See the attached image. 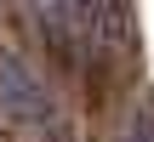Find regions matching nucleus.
<instances>
[{"mask_svg": "<svg viewBox=\"0 0 154 142\" xmlns=\"http://www.w3.org/2000/svg\"><path fill=\"white\" fill-rule=\"evenodd\" d=\"M0 131H6V142H69L63 108L51 102V91L29 68V57L11 46H0Z\"/></svg>", "mask_w": 154, "mask_h": 142, "instance_id": "f257e3e1", "label": "nucleus"}, {"mask_svg": "<svg viewBox=\"0 0 154 142\" xmlns=\"http://www.w3.org/2000/svg\"><path fill=\"white\" fill-rule=\"evenodd\" d=\"M120 142H154V108L131 114V120H126V131H120Z\"/></svg>", "mask_w": 154, "mask_h": 142, "instance_id": "20e7f679", "label": "nucleus"}, {"mask_svg": "<svg viewBox=\"0 0 154 142\" xmlns=\"http://www.w3.org/2000/svg\"><path fill=\"white\" fill-rule=\"evenodd\" d=\"M131 0H80L74 6V40L91 57H126L131 51Z\"/></svg>", "mask_w": 154, "mask_h": 142, "instance_id": "f03ea898", "label": "nucleus"}, {"mask_svg": "<svg viewBox=\"0 0 154 142\" xmlns=\"http://www.w3.org/2000/svg\"><path fill=\"white\" fill-rule=\"evenodd\" d=\"M74 6H80V0H34V17L46 23V34H51L57 46L74 40Z\"/></svg>", "mask_w": 154, "mask_h": 142, "instance_id": "7ed1b4c3", "label": "nucleus"}]
</instances>
